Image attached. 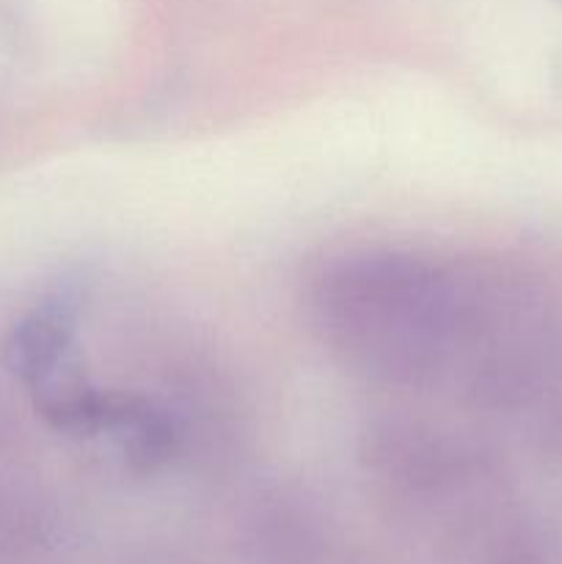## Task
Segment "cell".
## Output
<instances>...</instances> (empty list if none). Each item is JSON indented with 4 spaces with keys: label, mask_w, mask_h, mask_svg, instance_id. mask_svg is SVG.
Returning <instances> with one entry per match:
<instances>
[{
    "label": "cell",
    "mask_w": 562,
    "mask_h": 564,
    "mask_svg": "<svg viewBox=\"0 0 562 564\" xmlns=\"http://www.w3.org/2000/svg\"><path fill=\"white\" fill-rule=\"evenodd\" d=\"M452 279L400 253H364L325 270L314 292L323 339L386 383L435 378L468 317Z\"/></svg>",
    "instance_id": "6da1fadb"
},
{
    "label": "cell",
    "mask_w": 562,
    "mask_h": 564,
    "mask_svg": "<svg viewBox=\"0 0 562 564\" xmlns=\"http://www.w3.org/2000/svg\"><path fill=\"white\" fill-rule=\"evenodd\" d=\"M72 336V314L64 303H44L11 328L6 339V367L31 389L64 367Z\"/></svg>",
    "instance_id": "7a4b0ae2"
}]
</instances>
